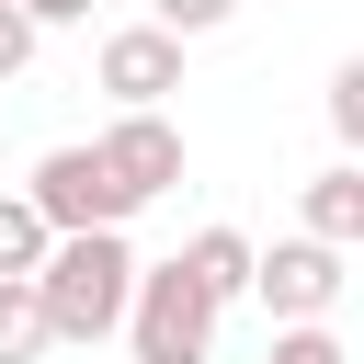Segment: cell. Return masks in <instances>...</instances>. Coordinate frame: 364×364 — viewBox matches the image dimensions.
I'll use <instances>...</instances> for the list:
<instances>
[{
  "mask_svg": "<svg viewBox=\"0 0 364 364\" xmlns=\"http://www.w3.org/2000/svg\"><path fill=\"white\" fill-rule=\"evenodd\" d=\"M125 284H136L125 228H57L46 262H34V307H46L57 341H102V330L125 318Z\"/></svg>",
  "mask_w": 364,
  "mask_h": 364,
  "instance_id": "1",
  "label": "cell"
},
{
  "mask_svg": "<svg viewBox=\"0 0 364 364\" xmlns=\"http://www.w3.org/2000/svg\"><path fill=\"white\" fill-rule=\"evenodd\" d=\"M216 318H228V307H216L182 262H136V284H125V318H114V330L136 341V364H205V353H216Z\"/></svg>",
  "mask_w": 364,
  "mask_h": 364,
  "instance_id": "2",
  "label": "cell"
},
{
  "mask_svg": "<svg viewBox=\"0 0 364 364\" xmlns=\"http://www.w3.org/2000/svg\"><path fill=\"white\" fill-rule=\"evenodd\" d=\"M91 159L114 171V193H125V205H159V193L182 182V125H171L159 102H114V125L91 136Z\"/></svg>",
  "mask_w": 364,
  "mask_h": 364,
  "instance_id": "3",
  "label": "cell"
},
{
  "mask_svg": "<svg viewBox=\"0 0 364 364\" xmlns=\"http://www.w3.org/2000/svg\"><path fill=\"white\" fill-rule=\"evenodd\" d=\"M341 262L353 250H330V239H273V250H250V296L273 307V318H330L341 307Z\"/></svg>",
  "mask_w": 364,
  "mask_h": 364,
  "instance_id": "4",
  "label": "cell"
},
{
  "mask_svg": "<svg viewBox=\"0 0 364 364\" xmlns=\"http://www.w3.org/2000/svg\"><path fill=\"white\" fill-rule=\"evenodd\" d=\"M23 205H34L46 228H125V216H136L91 148H46V159H34V182H23Z\"/></svg>",
  "mask_w": 364,
  "mask_h": 364,
  "instance_id": "5",
  "label": "cell"
},
{
  "mask_svg": "<svg viewBox=\"0 0 364 364\" xmlns=\"http://www.w3.org/2000/svg\"><path fill=\"white\" fill-rule=\"evenodd\" d=\"M91 80H102L114 102H171V91H182V34H159V23H114L102 57H91Z\"/></svg>",
  "mask_w": 364,
  "mask_h": 364,
  "instance_id": "6",
  "label": "cell"
},
{
  "mask_svg": "<svg viewBox=\"0 0 364 364\" xmlns=\"http://www.w3.org/2000/svg\"><path fill=\"white\" fill-rule=\"evenodd\" d=\"M307 239H330V250L364 239V171H353V159H330V171L307 182Z\"/></svg>",
  "mask_w": 364,
  "mask_h": 364,
  "instance_id": "7",
  "label": "cell"
},
{
  "mask_svg": "<svg viewBox=\"0 0 364 364\" xmlns=\"http://www.w3.org/2000/svg\"><path fill=\"white\" fill-rule=\"evenodd\" d=\"M182 273H193L216 307H239V296H250V239H239V228H193V239H182Z\"/></svg>",
  "mask_w": 364,
  "mask_h": 364,
  "instance_id": "8",
  "label": "cell"
},
{
  "mask_svg": "<svg viewBox=\"0 0 364 364\" xmlns=\"http://www.w3.org/2000/svg\"><path fill=\"white\" fill-rule=\"evenodd\" d=\"M34 353H57V330L34 307V273H0V364H34Z\"/></svg>",
  "mask_w": 364,
  "mask_h": 364,
  "instance_id": "9",
  "label": "cell"
},
{
  "mask_svg": "<svg viewBox=\"0 0 364 364\" xmlns=\"http://www.w3.org/2000/svg\"><path fill=\"white\" fill-rule=\"evenodd\" d=\"M46 239H57V228H46L23 193H0V273H34V262H46Z\"/></svg>",
  "mask_w": 364,
  "mask_h": 364,
  "instance_id": "10",
  "label": "cell"
},
{
  "mask_svg": "<svg viewBox=\"0 0 364 364\" xmlns=\"http://www.w3.org/2000/svg\"><path fill=\"white\" fill-rule=\"evenodd\" d=\"M330 136H341V148H364V57H341V68H330Z\"/></svg>",
  "mask_w": 364,
  "mask_h": 364,
  "instance_id": "11",
  "label": "cell"
},
{
  "mask_svg": "<svg viewBox=\"0 0 364 364\" xmlns=\"http://www.w3.org/2000/svg\"><path fill=\"white\" fill-rule=\"evenodd\" d=\"M273 364H353V353L330 341V318H284L273 330Z\"/></svg>",
  "mask_w": 364,
  "mask_h": 364,
  "instance_id": "12",
  "label": "cell"
},
{
  "mask_svg": "<svg viewBox=\"0 0 364 364\" xmlns=\"http://www.w3.org/2000/svg\"><path fill=\"white\" fill-rule=\"evenodd\" d=\"M228 11H239V0H148V23H159V34H216Z\"/></svg>",
  "mask_w": 364,
  "mask_h": 364,
  "instance_id": "13",
  "label": "cell"
},
{
  "mask_svg": "<svg viewBox=\"0 0 364 364\" xmlns=\"http://www.w3.org/2000/svg\"><path fill=\"white\" fill-rule=\"evenodd\" d=\"M34 68V23H23V0H0V80H23Z\"/></svg>",
  "mask_w": 364,
  "mask_h": 364,
  "instance_id": "14",
  "label": "cell"
},
{
  "mask_svg": "<svg viewBox=\"0 0 364 364\" xmlns=\"http://www.w3.org/2000/svg\"><path fill=\"white\" fill-rule=\"evenodd\" d=\"M23 23L46 34V23H91V0H23Z\"/></svg>",
  "mask_w": 364,
  "mask_h": 364,
  "instance_id": "15",
  "label": "cell"
}]
</instances>
